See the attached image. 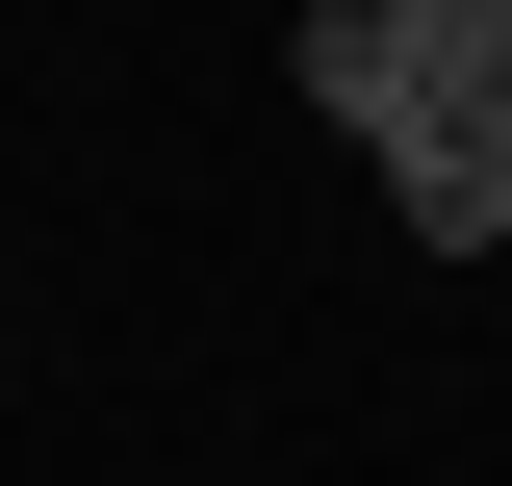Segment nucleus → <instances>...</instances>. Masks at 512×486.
<instances>
[{
    "instance_id": "nucleus-1",
    "label": "nucleus",
    "mask_w": 512,
    "mask_h": 486,
    "mask_svg": "<svg viewBox=\"0 0 512 486\" xmlns=\"http://www.w3.org/2000/svg\"><path fill=\"white\" fill-rule=\"evenodd\" d=\"M308 103L359 128H436V103H512V0H308Z\"/></svg>"
},
{
    "instance_id": "nucleus-2",
    "label": "nucleus",
    "mask_w": 512,
    "mask_h": 486,
    "mask_svg": "<svg viewBox=\"0 0 512 486\" xmlns=\"http://www.w3.org/2000/svg\"><path fill=\"white\" fill-rule=\"evenodd\" d=\"M384 231H410V256H487V231H512V103L384 128Z\"/></svg>"
}]
</instances>
